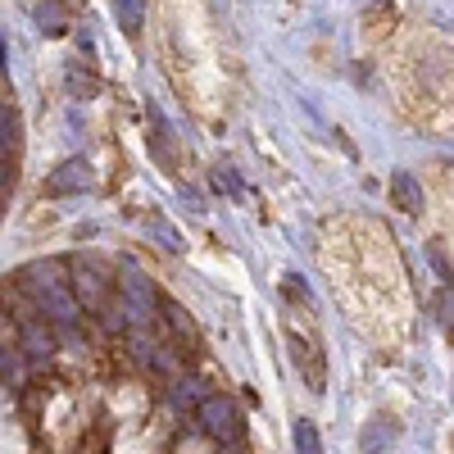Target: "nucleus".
<instances>
[{"label":"nucleus","instance_id":"1","mask_svg":"<svg viewBox=\"0 0 454 454\" xmlns=\"http://www.w3.org/2000/svg\"><path fill=\"white\" fill-rule=\"evenodd\" d=\"M291 350H295V364L305 368V382H309V391H318V395H323V387H327L323 346H318V340H300V336L291 332Z\"/></svg>","mask_w":454,"mask_h":454},{"label":"nucleus","instance_id":"2","mask_svg":"<svg viewBox=\"0 0 454 454\" xmlns=\"http://www.w3.org/2000/svg\"><path fill=\"white\" fill-rule=\"evenodd\" d=\"M73 291H78V300H82L91 314H100V309L109 305V282H105L100 273H91V269H78V282H73Z\"/></svg>","mask_w":454,"mask_h":454},{"label":"nucleus","instance_id":"3","mask_svg":"<svg viewBox=\"0 0 454 454\" xmlns=\"http://www.w3.org/2000/svg\"><path fill=\"white\" fill-rule=\"evenodd\" d=\"M32 19L42 23V32H51V36H64L68 32V10L59 5V0H32Z\"/></svg>","mask_w":454,"mask_h":454},{"label":"nucleus","instance_id":"4","mask_svg":"<svg viewBox=\"0 0 454 454\" xmlns=\"http://www.w3.org/2000/svg\"><path fill=\"white\" fill-rule=\"evenodd\" d=\"M73 186H87V164H82V160H68V164L59 168V177H51V192H55V196L73 192Z\"/></svg>","mask_w":454,"mask_h":454},{"label":"nucleus","instance_id":"5","mask_svg":"<svg viewBox=\"0 0 454 454\" xmlns=\"http://www.w3.org/2000/svg\"><path fill=\"white\" fill-rule=\"evenodd\" d=\"M114 10H119V19H123V32L132 36H141V10H145V0H114Z\"/></svg>","mask_w":454,"mask_h":454},{"label":"nucleus","instance_id":"6","mask_svg":"<svg viewBox=\"0 0 454 454\" xmlns=\"http://www.w3.org/2000/svg\"><path fill=\"white\" fill-rule=\"evenodd\" d=\"M391 192H395V205H400L404 214H419V186H413V182H409L404 173H395Z\"/></svg>","mask_w":454,"mask_h":454},{"label":"nucleus","instance_id":"7","mask_svg":"<svg viewBox=\"0 0 454 454\" xmlns=\"http://www.w3.org/2000/svg\"><path fill=\"white\" fill-rule=\"evenodd\" d=\"M295 445H300V454H323V445H318V432H314V423H300V427H295Z\"/></svg>","mask_w":454,"mask_h":454},{"label":"nucleus","instance_id":"8","mask_svg":"<svg viewBox=\"0 0 454 454\" xmlns=\"http://www.w3.org/2000/svg\"><path fill=\"white\" fill-rule=\"evenodd\" d=\"M10 145H14V114L0 105V155H5Z\"/></svg>","mask_w":454,"mask_h":454},{"label":"nucleus","instance_id":"9","mask_svg":"<svg viewBox=\"0 0 454 454\" xmlns=\"http://www.w3.org/2000/svg\"><path fill=\"white\" fill-rule=\"evenodd\" d=\"M0 64H5V42H0Z\"/></svg>","mask_w":454,"mask_h":454}]
</instances>
